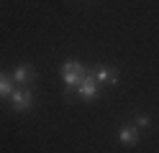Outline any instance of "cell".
<instances>
[{"label": "cell", "instance_id": "cell-7", "mask_svg": "<svg viewBox=\"0 0 159 153\" xmlns=\"http://www.w3.org/2000/svg\"><path fill=\"white\" fill-rule=\"evenodd\" d=\"M8 95H13V89H11V79H8L3 71H0V97H8Z\"/></svg>", "mask_w": 159, "mask_h": 153}, {"label": "cell", "instance_id": "cell-4", "mask_svg": "<svg viewBox=\"0 0 159 153\" xmlns=\"http://www.w3.org/2000/svg\"><path fill=\"white\" fill-rule=\"evenodd\" d=\"M31 77H34V69H31V66H18V69L13 71V79L18 82V84H28Z\"/></svg>", "mask_w": 159, "mask_h": 153}, {"label": "cell", "instance_id": "cell-6", "mask_svg": "<svg viewBox=\"0 0 159 153\" xmlns=\"http://www.w3.org/2000/svg\"><path fill=\"white\" fill-rule=\"evenodd\" d=\"M95 82H108V84H116V82H118V77L113 74V71L111 69H105V66H100V69H95Z\"/></svg>", "mask_w": 159, "mask_h": 153}, {"label": "cell", "instance_id": "cell-5", "mask_svg": "<svg viewBox=\"0 0 159 153\" xmlns=\"http://www.w3.org/2000/svg\"><path fill=\"white\" fill-rule=\"evenodd\" d=\"M136 138H139L136 128H121V133H118V140H121L123 146H134Z\"/></svg>", "mask_w": 159, "mask_h": 153}, {"label": "cell", "instance_id": "cell-1", "mask_svg": "<svg viewBox=\"0 0 159 153\" xmlns=\"http://www.w3.org/2000/svg\"><path fill=\"white\" fill-rule=\"evenodd\" d=\"M85 77H87V69L82 64H77V61H67L64 64V84L67 87H77Z\"/></svg>", "mask_w": 159, "mask_h": 153}, {"label": "cell", "instance_id": "cell-3", "mask_svg": "<svg viewBox=\"0 0 159 153\" xmlns=\"http://www.w3.org/2000/svg\"><path fill=\"white\" fill-rule=\"evenodd\" d=\"M11 100H13V107H16L18 112H26V110H31V105H34V97H31V92H13V95H11Z\"/></svg>", "mask_w": 159, "mask_h": 153}, {"label": "cell", "instance_id": "cell-8", "mask_svg": "<svg viewBox=\"0 0 159 153\" xmlns=\"http://www.w3.org/2000/svg\"><path fill=\"white\" fill-rule=\"evenodd\" d=\"M136 122L144 128V125H149V117H146V115H139V117H136Z\"/></svg>", "mask_w": 159, "mask_h": 153}, {"label": "cell", "instance_id": "cell-2", "mask_svg": "<svg viewBox=\"0 0 159 153\" xmlns=\"http://www.w3.org/2000/svg\"><path fill=\"white\" fill-rule=\"evenodd\" d=\"M77 95L82 97L85 102L95 100V95H98V82H95V77H90V74H87L82 82H80V84H77Z\"/></svg>", "mask_w": 159, "mask_h": 153}]
</instances>
